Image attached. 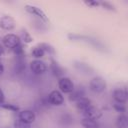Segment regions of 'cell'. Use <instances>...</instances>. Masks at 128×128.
I'll list each match as a JSON object with an SVG mask.
<instances>
[{
    "instance_id": "6da1fadb",
    "label": "cell",
    "mask_w": 128,
    "mask_h": 128,
    "mask_svg": "<svg viewBox=\"0 0 128 128\" xmlns=\"http://www.w3.org/2000/svg\"><path fill=\"white\" fill-rule=\"evenodd\" d=\"M106 87L107 84L105 80L100 76H96L92 78L89 82V89L94 93H102L106 90Z\"/></svg>"
},
{
    "instance_id": "7a4b0ae2",
    "label": "cell",
    "mask_w": 128,
    "mask_h": 128,
    "mask_svg": "<svg viewBox=\"0 0 128 128\" xmlns=\"http://www.w3.org/2000/svg\"><path fill=\"white\" fill-rule=\"evenodd\" d=\"M20 42H21L20 37L16 34H13V33H8L2 38L3 46L8 48V49H11V50H13L18 45H20Z\"/></svg>"
},
{
    "instance_id": "3957f363",
    "label": "cell",
    "mask_w": 128,
    "mask_h": 128,
    "mask_svg": "<svg viewBox=\"0 0 128 128\" xmlns=\"http://www.w3.org/2000/svg\"><path fill=\"white\" fill-rule=\"evenodd\" d=\"M58 87H59V91L61 93H71L74 89V84L72 82V80L68 77H60L58 79Z\"/></svg>"
},
{
    "instance_id": "277c9868",
    "label": "cell",
    "mask_w": 128,
    "mask_h": 128,
    "mask_svg": "<svg viewBox=\"0 0 128 128\" xmlns=\"http://www.w3.org/2000/svg\"><path fill=\"white\" fill-rule=\"evenodd\" d=\"M30 70L35 75H42L47 71V65L40 59H35L30 63Z\"/></svg>"
},
{
    "instance_id": "5b68a950",
    "label": "cell",
    "mask_w": 128,
    "mask_h": 128,
    "mask_svg": "<svg viewBox=\"0 0 128 128\" xmlns=\"http://www.w3.org/2000/svg\"><path fill=\"white\" fill-rule=\"evenodd\" d=\"M48 102L53 106H60L64 103L63 94L59 90H53L48 95Z\"/></svg>"
},
{
    "instance_id": "8992f818",
    "label": "cell",
    "mask_w": 128,
    "mask_h": 128,
    "mask_svg": "<svg viewBox=\"0 0 128 128\" xmlns=\"http://www.w3.org/2000/svg\"><path fill=\"white\" fill-rule=\"evenodd\" d=\"M81 113L84 116V118H88V119H92V120H98L102 116V111L100 109L94 107L93 105L88 107L87 109L83 110Z\"/></svg>"
},
{
    "instance_id": "52a82bcc",
    "label": "cell",
    "mask_w": 128,
    "mask_h": 128,
    "mask_svg": "<svg viewBox=\"0 0 128 128\" xmlns=\"http://www.w3.org/2000/svg\"><path fill=\"white\" fill-rule=\"evenodd\" d=\"M112 95H113V99L115 100V102L116 103H121V104L126 103L127 98H128L127 91L124 88H117V89H115L113 91Z\"/></svg>"
},
{
    "instance_id": "ba28073f",
    "label": "cell",
    "mask_w": 128,
    "mask_h": 128,
    "mask_svg": "<svg viewBox=\"0 0 128 128\" xmlns=\"http://www.w3.org/2000/svg\"><path fill=\"white\" fill-rule=\"evenodd\" d=\"M18 119L25 123L32 124L36 119V115L32 110H22L18 114Z\"/></svg>"
},
{
    "instance_id": "9c48e42d",
    "label": "cell",
    "mask_w": 128,
    "mask_h": 128,
    "mask_svg": "<svg viewBox=\"0 0 128 128\" xmlns=\"http://www.w3.org/2000/svg\"><path fill=\"white\" fill-rule=\"evenodd\" d=\"M0 27L5 31H11L15 27V20L8 15L2 16L0 18Z\"/></svg>"
},
{
    "instance_id": "30bf717a",
    "label": "cell",
    "mask_w": 128,
    "mask_h": 128,
    "mask_svg": "<svg viewBox=\"0 0 128 128\" xmlns=\"http://www.w3.org/2000/svg\"><path fill=\"white\" fill-rule=\"evenodd\" d=\"M25 10L34 15V16H37L38 18H40L41 20L43 21H47V17H46V14L42 11V9H40L39 7L37 6H34V5H25Z\"/></svg>"
},
{
    "instance_id": "8fae6325",
    "label": "cell",
    "mask_w": 128,
    "mask_h": 128,
    "mask_svg": "<svg viewBox=\"0 0 128 128\" xmlns=\"http://www.w3.org/2000/svg\"><path fill=\"white\" fill-rule=\"evenodd\" d=\"M26 68L24 56H15V63H14V72L16 74L22 73Z\"/></svg>"
},
{
    "instance_id": "7c38bea8",
    "label": "cell",
    "mask_w": 128,
    "mask_h": 128,
    "mask_svg": "<svg viewBox=\"0 0 128 128\" xmlns=\"http://www.w3.org/2000/svg\"><path fill=\"white\" fill-rule=\"evenodd\" d=\"M75 105H76V108L79 110V111H83V110H85V109H87L88 107H90V106H92V102H91V100L89 99V98H87V97H82V98H80V99H78L77 101H75Z\"/></svg>"
},
{
    "instance_id": "4fadbf2b",
    "label": "cell",
    "mask_w": 128,
    "mask_h": 128,
    "mask_svg": "<svg viewBox=\"0 0 128 128\" xmlns=\"http://www.w3.org/2000/svg\"><path fill=\"white\" fill-rule=\"evenodd\" d=\"M69 94H70L69 95V99L71 101H77L78 99H80V98L85 96V91H84V89L82 87H78L77 89L74 88L73 91L71 93H69Z\"/></svg>"
},
{
    "instance_id": "5bb4252c",
    "label": "cell",
    "mask_w": 128,
    "mask_h": 128,
    "mask_svg": "<svg viewBox=\"0 0 128 128\" xmlns=\"http://www.w3.org/2000/svg\"><path fill=\"white\" fill-rule=\"evenodd\" d=\"M50 70L52 72V74L54 76H57V77H63V74H64V70L62 69V67L55 61H52L51 62V65H50Z\"/></svg>"
},
{
    "instance_id": "9a60e30c",
    "label": "cell",
    "mask_w": 128,
    "mask_h": 128,
    "mask_svg": "<svg viewBox=\"0 0 128 128\" xmlns=\"http://www.w3.org/2000/svg\"><path fill=\"white\" fill-rule=\"evenodd\" d=\"M81 125L84 128H100V124L97 120H92L88 118H83L81 120Z\"/></svg>"
},
{
    "instance_id": "2e32d148",
    "label": "cell",
    "mask_w": 128,
    "mask_h": 128,
    "mask_svg": "<svg viewBox=\"0 0 128 128\" xmlns=\"http://www.w3.org/2000/svg\"><path fill=\"white\" fill-rule=\"evenodd\" d=\"M117 128H128V120L125 114H120L116 119Z\"/></svg>"
},
{
    "instance_id": "e0dca14e",
    "label": "cell",
    "mask_w": 128,
    "mask_h": 128,
    "mask_svg": "<svg viewBox=\"0 0 128 128\" xmlns=\"http://www.w3.org/2000/svg\"><path fill=\"white\" fill-rule=\"evenodd\" d=\"M75 68H77L80 72H85L86 74H90L93 72V69L86 63H83V62H75Z\"/></svg>"
},
{
    "instance_id": "ac0fdd59",
    "label": "cell",
    "mask_w": 128,
    "mask_h": 128,
    "mask_svg": "<svg viewBox=\"0 0 128 128\" xmlns=\"http://www.w3.org/2000/svg\"><path fill=\"white\" fill-rule=\"evenodd\" d=\"M32 55H33L36 59H40V58H42V57L45 55V52H44V50L38 45V46L34 47V49L32 50Z\"/></svg>"
},
{
    "instance_id": "d6986e66",
    "label": "cell",
    "mask_w": 128,
    "mask_h": 128,
    "mask_svg": "<svg viewBox=\"0 0 128 128\" xmlns=\"http://www.w3.org/2000/svg\"><path fill=\"white\" fill-rule=\"evenodd\" d=\"M39 46L44 50L45 53H48V54H54L55 53L54 48L51 45L47 44V43H41V44H39Z\"/></svg>"
},
{
    "instance_id": "ffe728a7",
    "label": "cell",
    "mask_w": 128,
    "mask_h": 128,
    "mask_svg": "<svg viewBox=\"0 0 128 128\" xmlns=\"http://www.w3.org/2000/svg\"><path fill=\"white\" fill-rule=\"evenodd\" d=\"M2 108L4 109H7V110H10V111H13V112H16V111H19V107L16 105V104H10V103H3L0 105Z\"/></svg>"
},
{
    "instance_id": "44dd1931",
    "label": "cell",
    "mask_w": 128,
    "mask_h": 128,
    "mask_svg": "<svg viewBox=\"0 0 128 128\" xmlns=\"http://www.w3.org/2000/svg\"><path fill=\"white\" fill-rule=\"evenodd\" d=\"M14 127L15 128H31V124H28V123H25L21 120H16L15 123H14Z\"/></svg>"
},
{
    "instance_id": "7402d4cb",
    "label": "cell",
    "mask_w": 128,
    "mask_h": 128,
    "mask_svg": "<svg viewBox=\"0 0 128 128\" xmlns=\"http://www.w3.org/2000/svg\"><path fill=\"white\" fill-rule=\"evenodd\" d=\"M113 108H114L117 112H119L120 114H124V112L126 111L125 105H124V104H121V103H115V104L113 105Z\"/></svg>"
},
{
    "instance_id": "603a6c76",
    "label": "cell",
    "mask_w": 128,
    "mask_h": 128,
    "mask_svg": "<svg viewBox=\"0 0 128 128\" xmlns=\"http://www.w3.org/2000/svg\"><path fill=\"white\" fill-rule=\"evenodd\" d=\"M13 51H14V53H15V56H24V54H25L24 49H23V47H22L21 44L18 45L16 48H14Z\"/></svg>"
},
{
    "instance_id": "cb8c5ba5",
    "label": "cell",
    "mask_w": 128,
    "mask_h": 128,
    "mask_svg": "<svg viewBox=\"0 0 128 128\" xmlns=\"http://www.w3.org/2000/svg\"><path fill=\"white\" fill-rule=\"evenodd\" d=\"M22 34H23V40H24L25 43H30V42H32V37L30 36V34H29L26 30H24V31L22 32Z\"/></svg>"
},
{
    "instance_id": "d4e9b609",
    "label": "cell",
    "mask_w": 128,
    "mask_h": 128,
    "mask_svg": "<svg viewBox=\"0 0 128 128\" xmlns=\"http://www.w3.org/2000/svg\"><path fill=\"white\" fill-rule=\"evenodd\" d=\"M100 5H102L105 9H107V10H115V8H114V6L112 5V4H110L109 2H106V1H104V2H100Z\"/></svg>"
},
{
    "instance_id": "484cf974",
    "label": "cell",
    "mask_w": 128,
    "mask_h": 128,
    "mask_svg": "<svg viewBox=\"0 0 128 128\" xmlns=\"http://www.w3.org/2000/svg\"><path fill=\"white\" fill-rule=\"evenodd\" d=\"M86 4H87L88 6H94V7H97V6L100 5V2H98V1H89V2H86Z\"/></svg>"
},
{
    "instance_id": "4316f807",
    "label": "cell",
    "mask_w": 128,
    "mask_h": 128,
    "mask_svg": "<svg viewBox=\"0 0 128 128\" xmlns=\"http://www.w3.org/2000/svg\"><path fill=\"white\" fill-rule=\"evenodd\" d=\"M4 100H5V96H4V93H3L2 89L0 88V105L4 103Z\"/></svg>"
},
{
    "instance_id": "83f0119b",
    "label": "cell",
    "mask_w": 128,
    "mask_h": 128,
    "mask_svg": "<svg viewBox=\"0 0 128 128\" xmlns=\"http://www.w3.org/2000/svg\"><path fill=\"white\" fill-rule=\"evenodd\" d=\"M3 72H4V66H3V64L0 61V76L3 74Z\"/></svg>"
},
{
    "instance_id": "f1b7e54d",
    "label": "cell",
    "mask_w": 128,
    "mask_h": 128,
    "mask_svg": "<svg viewBox=\"0 0 128 128\" xmlns=\"http://www.w3.org/2000/svg\"><path fill=\"white\" fill-rule=\"evenodd\" d=\"M3 54H4V48H3V47L0 45V57H1Z\"/></svg>"
}]
</instances>
